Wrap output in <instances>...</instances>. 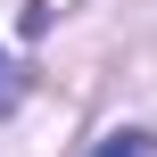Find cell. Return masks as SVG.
Returning a JSON list of instances; mask_svg holds the SVG:
<instances>
[{"label": "cell", "mask_w": 157, "mask_h": 157, "mask_svg": "<svg viewBox=\"0 0 157 157\" xmlns=\"http://www.w3.org/2000/svg\"><path fill=\"white\" fill-rule=\"evenodd\" d=\"M17 91H25V75H17V66H8V50H0V116L17 108Z\"/></svg>", "instance_id": "7a4b0ae2"}, {"label": "cell", "mask_w": 157, "mask_h": 157, "mask_svg": "<svg viewBox=\"0 0 157 157\" xmlns=\"http://www.w3.org/2000/svg\"><path fill=\"white\" fill-rule=\"evenodd\" d=\"M91 157H157V141H149V132H108Z\"/></svg>", "instance_id": "6da1fadb"}]
</instances>
